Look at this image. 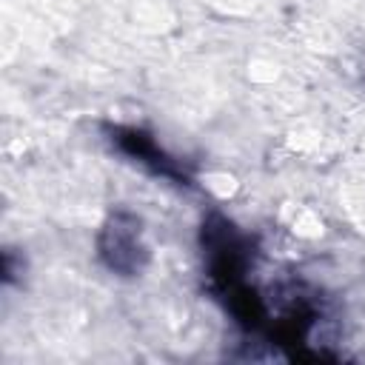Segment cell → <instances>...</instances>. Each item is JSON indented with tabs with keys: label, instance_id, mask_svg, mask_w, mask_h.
Wrapping results in <instances>:
<instances>
[{
	"label": "cell",
	"instance_id": "1",
	"mask_svg": "<svg viewBox=\"0 0 365 365\" xmlns=\"http://www.w3.org/2000/svg\"><path fill=\"white\" fill-rule=\"evenodd\" d=\"M200 242L208 257V279L214 291H222L245 277V268L251 262V242L240 234V228L222 217L220 211H211L202 220Z\"/></svg>",
	"mask_w": 365,
	"mask_h": 365
},
{
	"label": "cell",
	"instance_id": "2",
	"mask_svg": "<svg viewBox=\"0 0 365 365\" xmlns=\"http://www.w3.org/2000/svg\"><path fill=\"white\" fill-rule=\"evenodd\" d=\"M97 257L117 277H137L148 265L143 220L125 208L111 211L97 231Z\"/></svg>",
	"mask_w": 365,
	"mask_h": 365
},
{
	"label": "cell",
	"instance_id": "3",
	"mask_svg": "<svg viewBox=\"0 0 365 365\" xmlns=\"http://www.w3.org/2000/svg\"><path fill=\"white\" fill-rule=\"evenodd\" d=\"M108 134H111V143L125 157H131L134 163H140L151 174L174 180L177 185H191V174L185 171V165L180 160H174L148 131H143L137 125H111Z\"/></svg>",
	"mask_w": 365,
	"mask_h": 365
},
{
	"label": "cell",
	"instance_id": "4",
	"mask_svg": "<svg viewBox=\"0 0 365 365\" xmlns=\"http://www.w3.org/2000/svg\"><path fill=\"white\" fill-rule=\"evenodd\" d=\"M217 294L225 299V308L231 311V317H234L245 331H257V328L265 325L268 308H265L262 297H259L251 285H245V279H240V282H234V285H228V288H222V291H217Z\"/></svg>",
	"mask_w": 365,
	"mask_h": 365
}]
</instances>
